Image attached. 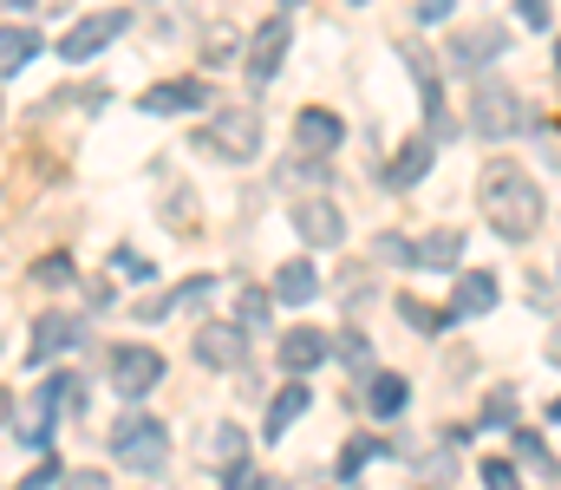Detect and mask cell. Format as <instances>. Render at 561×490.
Returning <instances> with one entry per match:
<instances>
[{
  "label": "cell",
  "mask_w": 561,
  "mask_h": 490,
  "mask_svg": "<svg viewBox=\"0 0 561 490\" xmlns=\"http://www.w3.org/2000/svg\"><path fill=\"white\" fill-rule=\"evenodd\" d=\"M477 203H483V216H490V229L503 242H529L542 229V209H549L542 190H536V176L523 163H490L483 183H477Z\"/></svg>",
  "instance_id": "obj_1"
},
{
  "label": "cell",
  "mask_w": 561,
  "mask_h": 490,
  "mask_svg": "<svg viewBox=\"0 0 561 490\" xmlns=\"http://www.w3.org/2000/svg\"><path fill=\"white\" fill-rule=\"evenodd\" d=\"M112 458H118V465H131V471H163V458H170L163 425H157V419H144V412H125V419L112 425Z\"/></svg>",
  "instance_id": "obj_2"
},
{
  "label": "cell",
  "mask_w": 561,
  "mask_h": 490,
  "mask_svg": "<svg viewBox=\"0 0 561 490\" xmlns=\"http://www.w3.org/2000/svg\"><path fill=\"white\" fill-rule=\"evenodd\" d=\"M470 118H477V132L483 138H516V132H529V105L510 92V86H477V105H470Z\"/></svg>",
  "instance_id": "obj_3"
},
{
  "label": "cell",
  "mask_w": 561,
  "mask_h": 490,
  "mask_svg": "<svg viewBox=\"0 0 561 490\" xmlns=\"http://www.w3.org/2000/svg\"><path fill=\"white\" fill-rule=\"evenodd\" d=\"M196 145H203V151H216V158H229V163H242V158H255V151H262V125H255V112H222L216 125H203V132H196Z\"/></svg>",
  "instance_id": "obj_4"
},
{
  "label": "cell",
  "mask_w": 561,
  "mask_h": 490,
  "mask_svg": "<svg viewBox=\"0 0 561 490\" xmlns=\"http://www.w3.org/2000/svg\"><path fill=\"white\" fill-rule=\"evenodd\" d=\"M125 20H131V13H118V7H105V13H92V20H79V26L59 39V59H66V66H85L92 53H105V46L125 33Z\"/></svg>",
  "instance_id": "obj_5"
},
{
  "label": "cell",
  "mask_w": 561,
  "mask_h": 490,
  "mask_svg": "<svg viewBox=\"0 0 561 490\" xmlns=\"http://www.w3.org/2000/svg\"><path fill=\"white\" fill-rule=\"evenodd\" d=\"M157 379H163V353H157V346H118V353H112V386H118L125 399H144Z\"/></svg>",
  "instance_id": "obj_6"
},
{
  "label": "cell",
  "mask_w": 561,
  "mask_h": 490,
  "mask_svg": "<svg viewBox=\"0 0 561 490\" xmlns=\"http://www.w3.org/2000/svg\"><path fill=\"white\" fill-rule=\"evenodd\" d=\"M294 229H300V242H313V249H333V242L346 236V216H340V203H327V196H307V203H294Z\"/></svg>",
  "instance_id": "obj_7"
},
{
  "label": "cell",
  "mask_w": 561,
  "mask_h": 490,
  "mask_svg": "<svg viewBox=\"0 0 561 490\" xmlns=\"http://www.w3.org/2000/svg\"><path fill=\"white\" fill-rule=\"evenodd\" d=\"M399 59H405L412 79H419V99H424L431 132H444V92H437V59H431V46H424V39H399Z\"/></svg>",
  "instance_id": "obj_8"
},
{
  "label": "cell",
  "mask_w": 561,
  "mask_h": 490,
  "mask_svg": "<svg viewBox=\"0 0 561 490\" xmlns=\"http://www.w3.org/2000/svg\"><path fill=\"white\" fill-rule=\"evenodd\" d=\"M503 46H510V39H503V20H483V26L450 33V59H457V66H470V72H477V66H490V59H503Z\"/></svg>",
  "instance_id": "obj_9"
},
{
  "label": "cell",
  "mask_w": 561,
  "mask_h": 490,
  "mask_svg": "<svg viewBox=\"0 0 561 490\" xmlns=\"http://www.w3.org/2000/svg\"><path fill=\"white\" fill-rule=\"evenodd\" d=\"M340 138H346V125H340L327 105H307V112L294 118V151H307V158H327Z\"/></svg>",
  "instance_id": "obj_10"
},
{
  "label": "cell",
  "mask_w": 561,
  "mask_h": 490,
  "mask_svg": "<svg viewBox=\"0 0 561 490\" xmlns=\"http://www.w3.org/2000/svg\"><path fill=\"white\" fill-rule=\"evenodd\" d=\"M79 340H85V321H79V315H39V321H33V346H26V360L39 366V360L79 346Z\"/></svg>",
  "instance_id": "obj_11"
},
{
  "label": "cell",
  "mask_w": 561,
  "mask_h": 490,
  "mask_svg": "<svg viewBox=\"0 0 561 490\" xmlns=\"http://www.w3.org/2000/svg\"><path fill=\"white\" fill-rule=\"evenodd\" d=\"M203 99H209V86H203V79H163V86H150V92H144L138 105L150 112V118H170V112H196Z\"/></svg>",
  "instance_id": "obj_12"
},
{
  "label": "cell",
  "mask_w": 561,
  "mask_h": 490,
  "mask_svg": "<svg viewBox=\"0 0 561 490\" xmlns=\"http://www.w3.org/2000/svg\"><path fill=\"white\" fill-rule=\"evenodd\" d=\"M287 39H294V20H262V33L249 39V79H275Z\"/></svg>",
  "instance_id": "obj_13"
},
{
  "label": "cell",
  "mask_w": 561,
  "mask_h": 490,
  "mask_svg": "<svg viewBox=\"0 0 561 490\" xmlns=\"http://www.w3.org/2000/svg\"><path fill=\"white\" fill-rule=\"evenodd\" d=\"M242 353H249V333H242V327H203V333H196V360H203V366H242Z\"/></svg>",
  "instance_id": "obj_14"
},
{
  "label": "cell",
  "mask_w": 561,
  "mask_h": 490,
  "mask_svg": "<svg viewBox=\"0 0 561 490\" xmlns=\"http://www.w3.org/2000/svg\"><path fill=\"white\" fill-rule=\"evenodd\" d=\"M496 295H503V288H496V275L470 269V275L457 282V295H450V315H457V321H477V315H490V308H496Z\"/></svg>",
  "instance_id": "obj_15"
},
{
  "label": "cell",
  "mask_w": 561,
  "mask_h": 490,
  "mask_svg": "<svg viewBox=\"0 0 561 490\" xmlns=\"http://www.w3.org/2000/svg\"><path fill=\"white\" fill-rule=\"evenodd\" d=\"M405 406H412V386H405L399 373H373V379H366V412H373V419H399Z\"/></svg>",
  "instance_id": "obj_16"
},
{
  "label": "cell",
  "mask_w": 561,
  "mask_h": 490,
  "mask_svg": "<svg viewBox=\"0 0 561 490\" xmlns=\"http://www.w3.org/2000/svg\"><path fill=\"white\" fill-rule=\"evenodd\" d=\"M327 360V340H320V327H294L287 340H280V366L287 373H313Z\"/></svg>",
  "instance_id": "obj_17"
},
{
  "label": "cell",
  "mask_w": 561,
  "mask_h": 490,
  "mask_svg": "<svg viewBox=\"0 0 561 490\" xmlns=\"http://www.w3.org/2000/svg\"><path fill=\"white\" fill-rule=\"evenodd\" d=\"M431 158H437V145H431V138H412V145H399V158H392V170H386V183H392V190H412L424 170H431Z\"/></svg>",
  "instance_id": "obj_18"
},
{
  "label": "cell",
  "mask_w": 561,
  "mask_h": 490,
  "mask_svg": "<svg viewBox=\"0 0 561 490\" xmlns=\"http://www.w3.org/2000/svg\"><path fill=\"white\" fill-rule=\"evenodd\" d=\"M33 53H39V33H33L26 20H7V26H0V79H7V72H20Z\"/></svg>",
  "instance_id": "obj_19"
},
{
  "label": "cell",
  "mask_w": 561,
  "mask_h": 490,
  "mask_svg": "<svg viewBox=\"0 0 561 490\" xmlns=\"http://www.w3.org/2000/svg\"><path fill=\"white\" fill-rule=\"evenodd\" d=\"M457 255H463V236L457 229H431V236L412 242V262H424V269H450Z\"/></svg>",
  "instance_id": "obj_20"
},
{
  "label": "cell",
  "mask_w": 561,
  "mask_h": 490,
  "mask_svg": "<svg viewBox=\"0 0 561 490\" xmlns=\"http://www.w3.org/2000/svg\"><path fill=\"white\" fill-rule=\"evenodd\" d=\"M313 295H320V275H313L307 262H287L275 275V301H287V308H307Z\"/></svg>",
  "instance_id": "obj_21"
},
{
  "label": "cell",
  "mask_w": 561,
  "mask_h": 490,
  "mask_svg": "<svg viewBox=\"0 0 561 490\" xmlns=\"http://www.w3.org/2000/svg\"><path fill=\"white\" fill-rule=\"evenodd\" d=\"M300 412H307V386L294 379V386H280L275 406H268V438H280V432H287V425H294Z\"/></svg>",
  "instance_id": "obj_22"
},
{
  "label": "cell",
  "mask_w": 561,
  "mask_h": 490,
  "mask_svg": "<svg viewBox=\"0 0 561 490\" xmlns=\"http://www.w3.org/2000/svg\"><path fill=\"white\" fill-rule=\"evenodd\" d=\"M516 452H523V465L536 471V478H561V465H556V452L536 438V432H516Z\"/></svg>",
  "instance_id": "obj_23"
},
{
  "label": "cell",
  "mask_w": 561,
  "mask_h": 490,
  "mask_svg": "<svg viewBox=\"0 0 561 490\" xmlns=\"http://www.w3.org/2000/svg\"><path fill=\"white\" fill-rule=\"evenodd\" d=\"M268 315H275V301H268L262 288H242V301H236V327L262 333V327H268Z\"/></svg>",
  "instance_id": "obj_24"
},
{
  "label": "cell",
  "mask_w": 561,
  "mask_h": 490,
  "mask_svg": "<svg viewBox=\"0 0 561 490\" xmlns=\"http://www.w3.org/2000/svg\"><path fill=\"white\" fill-rule=\"evenodd\" d=\"M46 386H53V406H59V412H72V419L85 412V379H72V373H59V379H46Z\"/></svg>",
  "instance_id": "obj_25"
},
{
  "label": "cell",
  "mask_w": 561,
  "mask_h": 490,
  "mask_svg": "<svg viewBox=\"0 0 561 490\" xmlns=\"http://www.w3.org/2000/svg\"><path fill=\"white\" fill-rule=\"evenodd\" d=\"M379 452H392V445H386V438H359V445H346V452H340V478H353V471H359L366 458H379Z\"/></svg>",
  "instance_id": "obj_26"
},
{
  "label": "cell",
  "mask_w": 561,
  "mask_h": 490,
  "mask_svg": "<svg viewBox=\"0 0 561 490\" xmlns=\"http://www.w3.org/2000/svg\"><path fill=\"white\" fill-rule=\"evenodd\" d=\"M399 315L412 327H424V333H437V327L450 321V315H437V308H424V301H412V295H399Z\"/></svg>",
  "instance_id": "obj_27"
},
{
  "label": "cell",
  "mask_w": 561,
  "mask_h": 490,
  "mask_svg": "<svg viewBox=\"0 0 561 490\" xmlns=\"http://www.w3.org/2000/svg\"><path fill=\"white\" fill-rule=\"evenodd\" d=\"M483 485H490V490H523V478H516V465H510V458H483Z\"/></svg>",
  "instance_id": "obj_28"
},
{
  "label": "cell",
  "mask_w": 561,
  "mask_h": 490,
  "mask_svg": "<svg viewBox=\"0 0 561 490\" xmlns=\"http://www.w3.org/2000/svg\"><path fill=\"white\" fill-rule=\"evenodd\" d=\"M33 282H39V288H66V282H72V262H66V255H46V262L33 269Z\"/></svg>",
  "instance_id": "obj_29"
},
{
  "label": "cell",
  "mask_w": 561,
  "mask_h": 490,
  "mask_svg": "<svg viewBox=\"0 0 561 490\" xmlns=\"http://www.w3.org/2000/svg\"><path fill=\"white\" fill-rule=\"evenodd\" d=\"M222 490H268V478H262L255 465H229V478H222Z\"/></svg>",
  "instance_id": "obj_30"
},
{
  "label": "cell",
  "mask_w": 561,
  "mask_h": 490,
  "mask_svg": "<svg viewBox=\"0 0 561 490\" xmlns=\"http://www.w3.org/2000/svg\"><path fill=\"white\" fill-rule=\"evenodd\" d=\"M516 13H523L529 26H556V13H549V0H516Z\"/></svg>",
  "instance_id": "obj_31"
},
{
  "label": "cell",
  "mask_w": 561,
  "mask_h": 490,
  "mask_svg": "<svg viewBox=\"0 0 561 490\" xmlns=\"http://www.w3.org/2000/svg\"><path fill=\"white\" fill-rule=\"evenodd\" d=\"M112 262H118V269H125V275H138V282H150V262H144L138 249H118V255H112Z\"/></svg>",
  "instance_id": "obj_32"
},
{
  "label": "cell",
  "mask_w": 561,
  "mask_h": 490,
  "mask_svg": "<svg viewBox=\"0 0 561 490\" xmlns=\"http://www.w3.org/2000/svg\"><path fill=\"white\" fill-rule=\"evenodd\" d=\"M53 478H59V465H53V458H39V465L26 471V485H20V490H39V485H53Z\"/></svg>",
  "instance_id": "obj_33"
},
{
  "label": "cell",
  "mask_w": 561,
  "mask_h": 490,
  "mask_svg": "<svg viewBox=\"0 0 561 490\" xmlns=\"http://www.w3.org/2000/svg\"><path fill=\"white\" fill-rule=\"evenodd\" d=\"M483 412H490V419H496V425H503V419H516V392H496V399H490V406H483Z\"/></svg>",
  "instance_id": "obj_34"
},
{
  "label": "cell",
  "mask_w": 561,
  "mask_h": 490,
  "mask_svg": "<svg viewBox=\"0 0 561 490\" xmlns=\"http://www.w3.org/2000/svg\"><path fill=\"white\" fill-rule=\"evenodd\" d=\"M66 490H105V471H66Z\"/></svg>",
  "instance_id": "obj_35"
},
{
  "label": "cell",
  "mask_w": 561,
  "mask_h": 490,
  "mask_svg": "<svg viewBox=\"0 0 561 490\" xmlns=\"http://www.w3.org/2000/svg\"><path fill=\"white\" fill-rule=\"evenodd\" d=\"M216 452H222V458H236V452H242V432H236V425H222V432H216Z\"/></svg>",
  "instance_id": "obj_36"
},
{
  "label": "cell",
  "mask_w": 561,
  "mask_h": 490,
  "mask_svg": "<svg viewBox=\"0 0 561 490\" xmlns=\"http://www.w3.org/2000/svg\"><path fill=\"white\" fill-rule=\"evenodd\" d=\"M340 353H346L353 366H366V340H359V333H346V340H340Z\"/></svg>",
  "instance_id": "obj_37"
},
{
  "label": "cell",
  "mask_w": 561,
  "mask_h": 490,
  "mask_svg": "<svg viewBox=\"0 0 561 490\" xmlns=\"http://www.w3.org/2000/svg\"><path fill=\"white\" fill-rule=\"evenodd\" d=\"M444 13H450V0H424L419 7V20H444Z\"/></svg>",
  "instance_id": "obj_38"
},
{
  "label": "cell",
  "mask_w": 561,
  "mask_h": 490,
  "mask_svg": "<svg viewBox=\"0 0 561 490\" xmlns=\"http://www.w3.org/2000/svg\"><path fill=\"white\" fill-rule=\"evenodd\" d=\"M549 360H556V366H561V327H556V333H549Z\"/></svg>",
  "instance_id": "obj_39"
},
{
  "label": "cell",
  "mask_w": 561,
  "mask_h": 490,
  "mask_svg": "<svg viewBox=\"0 0 561 490\" xmlns=\"http://www.w3.org/2000/svg\"><path fill=\"white\" fill-rule=\"evenodd\" d=\"M7 412H13V399H7V386H0V425H7Z\"/></svg>",
  "instance_id": "obj_40"
},
{
  "label": "cell",
  "mask_w": 561,
  "mask_h": 490,
  "mask_svg": "<svg viewBox=\"0 0 561 490\" xmlns=\"http://www.w3.org/2000/svg\"><path fill=\"white\" fill-rule=\"evenodd\" d=\"M13 7H33V0H13Z\"/></svg>",
  "instance_id": "obj_41"
},
{
  "label": "cell",
  "mask_w": 561,
  "mask_h": 490,
  "mask_svg": "<svg viewBox=\"0 0 561 490\" xmlns=\"http://www.w3.org/2000/svg\"><path fill=\"white\" fill-rule=\"evenodd\" d=\"M556 419H561V399H556Z\"/></svg>",
  "instance_id": "obj_42"
}]
</instances>
